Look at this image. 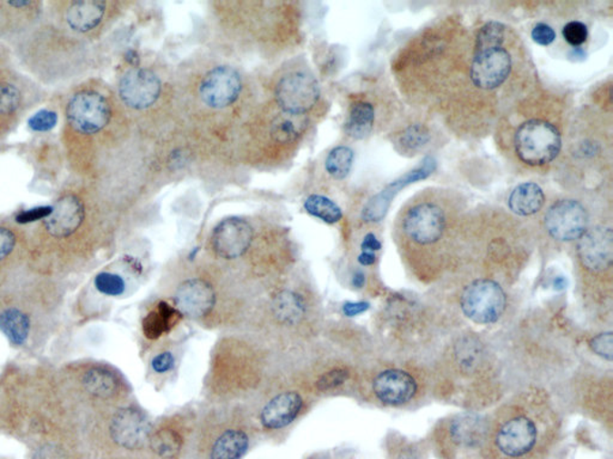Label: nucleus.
I'll return each instance as SVG.
<instances>
[{"mask_svg": "<svg viewBox=\"0 0 613 459\" xmlns=\"http://www.w3.org/2000/svg\"><path fill=\"white\" fill-rule=\"evenodd\" d=\"M454 354L460 370L465 374H472L482 363L483 346L476 337L465 336L456 344Z\"/></svg>", "mask_w": 613, "mask_h": 459, "instance_id": "30", "label": "nucleus"}, {"mask_svg": "<svg viewBox=\"0 0 613 459\" xmlns=\"http://www.w3.org/2000/svg\"><path fill=\"white\" fill-rule=\"evenodd\" d=\"M589 347L598 356L612 362L613 358V335L611 332L599 334L589 341Z\"/></svg>", "mask_w": 613, "mask_h": 459, "instance_id": "39", "label": "nucleus"}, {"mask_svg": "<svg viewBox=\"0 0 613 459\" xmlns=\"http://www.w3.org/2000/svg\"><path fill=\"white\" fill-rule=\"evenodd\" d=\"M216 294L213 286L206 280L189 279L177 287L176 309L183 316L200 318L214 309Z\"/></svg>", "mask_w": 613, "mask_h": 459, "instance_id": "20", "label": "nucleus"}, {"mask_svg": "<svg viewBox=\"0 0 613 459\" xmlns=\"http://www.w3.org/2000/svg\"><path fill=\"white\" fill-rule=\"evenodd\" d=\"M416 379L407 371L391 369L378 374L373 382L377 400L387 405H401L410 402L417 393Z\"/></svg>", "mask_w": 613, "mask_h": 459, "instance_id": "18", "label": "nucleus"}, {"mask_svg": "<svg viewBox=\"0 0 613 459\" xmlns=\"http://www.w3.org/2000/svg\"><path fill=\"white\" fill-rule=\"evenodd\" d=\"M578 256L590 273H604L612 267L613 234L610 226L598 225L578 240Z\"/></svg>", "mask_w": 613, "mask_h": 459, "instance_id": "15", "label": "nucleus"}, {"mask_svg": "<svg viewBox=\"0 0 613 459\" xmlns=\"http://www.w3.org/2000/svg\"><path fill=\"white\" fill-rule=\"evenodd\" d=\"M119 11V4L107 0H48L45 14L70 32L100 43Z\"/></svg>", "mask_w": 613, "mask_h": 459, "instance_id": "5", "label": "nucleus"}, {"mask_svg": "<svg viewBox=\"0 0 613 459\" xmlns=\"http://www.w3.org/2000/svg\"><path fill=\"white\" fill-rule=\"evenodd\" d=\"M460 306L467 317L475 324H493L505 313L507 295L493 280H475L464 288Z\"/></svg>", "mask_w": 613, "mask_h": 459, "instance_id": "9", "label": "nucleus"}, {"mask_svg": "<svg viewBox=\"0 0 613 459\" xmlns=\"http://www.w3.org/2000/svg\"><path fill=\"white\" fill-rule=\"evenodd\" d=\"M10 48L22 70L48 91L88 81L98 63V43L70 32L46 14Z\"/></svg>", "mask_w": 613, "mask_h": 459, "instance_id": "1", "label": "nucleus"}, {"mask_svg": "<svg viewBox=\"0 0 613 459\" xmlns=\"http://www.w3.org/2000/svg\"><path fill=\"white\" fill-rule=\"evenodd\" d=\"M83 385L94 396L109 398L115 396L118 390V381L111 372L95 367L83 375Z\"/></svg>", "mask_w": 613, "mask_h": 459, "instance_id": "29", "label": "nucleus"}, {"mask_svg": "<svg viewBox=\"0 0 613 459\" xmlns=\"http://www.w3.org/2000/svg\"><path fill=\"white\" fill-rule=\"evenodd\" d=\"M34 459H62V457H60L58 451L46 447V449H43L40 453H37Z\"/></svg>", "mask_w": 613, "mask_h": 459, "instance_id": "45", "label": "nucleus"}, {"mask_svg": "<svg viewBox=\"0 0 613 459\" xmlns=\"http://www.w3.org/2000/svg\"><path fill=\"white\" fill-rule=\"evenodd\" d=\"M297 116L284 115L278 117L272 125L271 135L275 142L279 144H290L296 142L301 135V123L296 121Z\"/></svg>", "mask_w": 613, "mask_h": 459, "instance_id": "34", "label": "nucleus"}, {"mask_svg": "<svg viewBox=\"0 0 613 459\" xmlns=\"http://www.w3.org/2000/svg\"><path fill=\"white\" fill-rule=\"evenodd\" d=\"M44 0H0V43L10 45L37 25L45 14Z\"/></svg>", "mask_w": 613, "mask_h": 459, "instance_id": "13", "label": "nucleus"}, {"mask_svg": "<svg viewBox=\"0 0 613 459\" xmlns=\"http://www.w3.org/2000/svg\"><path fill=\"white\" fill-rule=\"evenodd\" d=\"M242 91V79L229 66H217L207 72L199 86L200 98L207 107L225 109L236 104Z\"/></svg>", "mask_w": 613, "mask_h": 459, "instance_id": "14", "label": "nucleus"}, {"mask_svg": "<svg viewBox=\"0 0 613 459\" xmlns=\"http://www.w3.org/2000/svg\"><path fill=\"white\" fill-rule=\"evenodd\" d=\"M347 378H349V372L347 370H331L320 375L319 379H317V386L321 392H328V390H333L343 385L347 381Z\"/></svg>", "mask_w": 613, "mask_h": 459, "instance_id": "38", "label": "nucleus"}, {"mask_svg": "<svg viewBox=\"0 0 613 459\" xmlns=\"http://www.w3.org/2000/svg\"><path fill=\"white\" fill-rule=\"evenodd\" d=\"M369 303L367 302L347 303L343 306V313L347 317H355L357 314L366 313L369 309Z\"/></svg>", "mask_w": 613, "mask_h": 459, "instance_id": "42", "label": "nucleus"}, {"mask_svg": "<svg viewBox=\"0 0 613 459\" xmlns=\"http://www.w3.org/2000/svg\"><path fill=\"white\" fill-rule=\"evenodd\" d=\"M441 193H423L401 212V231L416 245L437 244L448 227V207Z\"/></svg>", "mask_w": 613, "mask_h": 459, "instance_id": "7", "label": "nucleus"}, {"mask_svg": "<svg viewBox=\"0 0 613 459\" xmlns=\"http://www.w3.org/2000/svg\"><path fill=\"white\" fill-rule=\"evenodd\" d=\"M563 37L573 47H580L588 39V28L585 23L571 21L563 28Z\"/></svg>", "mask_w": 613, "mask_h": 459, "instance_id": "37", "label": "nucleus"}, {"mask_svg": "<svg viewBox=\"0 0 613 459\" xmlns=\"http://www.w3.org/2000/svg\"><path fill=\"white\" fill-rule=\"evenodd\" d=\"M545 201L547 197L539 185L535 182H525L517 185L510 193L508 206L513 214L520 217H529L542 211Z\"/></svg>", "mask_w": 613, "mask_h": 459, "instance_id": "22", "label": "nucleus"}, {"mask_svg": "<svg viewBox=\"0 0 613 459\" xmlns=\"http://www.w3.org/2000/svg\"><path fill=\"white\" fill-rule=\"evenodd\" d=\"M532 39L540 45H550L556 40V32L545 23H537L532 29Z\"/></svg>", "mask_w": 613, "mask_h": 459, "instance_id": "40", "label": "nucleus"}, {"mask_svg": "<svg viewBox=\"0 0 613 459\" xmlns=\"http://www.w3.org/2000/svg\"><path fill=\"white\" fill-rule=\"evenodd\" d=\"M304 405L301 394L295 392H286L272 398L260 414L261 424L267 430H281L289 426Z\"/></svg>", "mask_w": 613, "mask_h": 459, "instance_id": "21", "label": "nucleus"}, {"mask_svg": "<svg viewBox=\"0 0 613 459\" xmlns=\"http://www.w3.org/2000/svg\"><path fill=\"white\" fill-rule=\"evenodd\" d=\"M151 449L162 458H174L179 454L183 446V438L176 431L161 430L150 438Z\"/></svg>", "mask_w": 613, "mask_h": 459, "instance_id": "33", "label": "nucleus"}, {"mask_svg": "<svg viewBox=\"0 0 613 459\" xmlns=\"http://www.w3.org/2000/svg\"><path fill=\"white\" fill-rule=\"evenodd\" d=\"M162 90L158 75L149 68L132 66L125 71L116 85L121 105L141 112L156 104Z\"/></svg>", "mask_w": 613, "mask_h": 459, "instance_id": "12", "label": "nucleus"}, {"mask_svg": "<svg viewBox=\"0 0 613 459\" xmlns=\"http://www.w3.org/2000/svg\"><path fill=\"white\" fill-rule=\"evenodd\" d=\"M20 236L13 227L0 224V261L7 259L18 249Z\"/></svg>", "mask_w": 613, "mask_h": 459, "instance_id": "36", "label": "nucleus"}, {"mask_svg": "<svg viewBox=\"0 0 613 459\" xmlns=\"http://www.w3.org/2000/svg\"><path fill=\"white\" fill-rule=\"evenodd\" d=\"M376 120L377 112L373 104L368 101H357L351 105L344 128L351 138L365 139L373 132Z\"/></svg>", "mask_w": 613, "mask_h": 459, "instance_id": "24", "label": "nucleus"}, {"mask_svg": "<svg viewBox=\"0 0 613 459\" xmlns=\"http://www.w3.org/2000/svg\"><path fill=\"white\" fill-rule=\"evenodd\" d=\"M562 145L558 125L544 115L528 117L513 135V150L518 161L531 169L551 165L561 154Z\"/></svg>", "mask_w": 613, "mask_h": 459, "instance_id": "6", "label": "nucleus"}, {"mask_svg": "<svg viewBox=\"0 0 613 459\" xmlns=\"http://www.w3.org/2000/svg\"><path fill=\"white\" fill-rule=\"evenodd\" d=\"M95 287L102 294L119 297L124 294L126 284L120 275L115 273L102 272L95 278Z\"/></svg>", "mask_w": 613, "mask_h": 459, "instance_id": "35", "label": "nucleus"}, {"mask_svg": "<svg viewBox=\"0 0 613 459\" xmlns=\"http://www.w3.org/2000/svg\"><path fill=\"white\" fill-rule=\"evenodd\" d=\"M357 261L362 265H373L377 263V254L362 252L359 254Z\"/></svg>", "mask_w": 613, "mask_h": 459, "instance_id": "44", "label": "nucleus"}, {"mask_svg": "<svg viewBox=\"0 0 613 459\" xmlns=\"http://www.w3.org/2000/svg\"><path fill=\"white\" fill-rule=\"evenodd\" d=\"M508 26L490 21L477 30L468 77L478 93L494 94L512 77L514 55L508 48Z\"/></svg>", "mask_w": 613, "mask_h": 459, "instance_id": "2", "label": "nucleus"}, {"mask_svg": "<svg viewBox=\"0 0 613 459\" xmlns=\"http://www.w3.org/2000/svg\"><path fill=\"white\" fill-rule=\"evenodd\" d=\"M433 133L425 124H412L396 135V147L401 155H416L430 145Z\"/></svg>", "mask_w": 613, "mask_h": 459, "instance_id": "26", "label": "nucleus"}, {"mask_svg": "<svg viewBox=\"0 0 613 459\" xmlns=\"http://www.w3.org/2000/svg\"><path fill=\"white\" fill-rule=\"evenodd\" d=\"M0 330L11 344L21 346L28 339L30 321L24 311L6 309L0 314Z\"/></svg>", "mask_w": 613, "mask_h": 459, "instance_id": "28", "label": "nucleus"}, {"mask_svg": "<svg viewBox=\"0 0 613 459\" xmlns=\"http://www.w3.org/2000/svg\"><path fill=\"white\" fill-rule=\"evenodd\" d=\"M435 169H437V162H435L434 158L427 157L421 166L411 170V172L405 174L404 176L399 177L398 180L392 182L384 191L377 193L376 196H373L367 203L362 211L363 220L370 223L380 222L385 217V215L387 214L389 205H391L395 196L398 195L400 189L407 187L408 185L415 184V182L426 180L427 176L433 174Z\"/></svg>", "mask_w": 613, "mask_h": 459, "instance_id": "17", "label": "nucleus"}, {"mask_svg": "<svg viewBox=\"0 0 613 459\" xmlns=\"http://www.w3.org/2000/svg\"><path fill=\"white\" fill-rule=\"evenodd\" d=\"M320 96L317 79L302 71L284 75L275 89L278 107L291 116L298 117L310 112L319 102Z\"/></svg>", "mask_w": 613, "mask_h": 459, "instance_id": "11", "label": "nucleus"}, {"mask_svg": "<svg viewBox=\"0 0 613 459\" xmlns=\"http://www.w3.org/2000/svg\"><path fill=\"white\" fill-rule=\"evenodd\" d=\"M181 314L168 303L160 302L153 311L146 314L143 321L144 335L150 340H156L176 327L180 321Z\"/></svg>", "mask_w": 613, "mask_h": 459, "instance_id": "23", "label": "nucleus"}, {"mask_svg": "<svg viewBox=\"0 0 613 459\" xmlns=\"http://www.w3.org/2000/svg\"><path fill=\"white\" fill-rule=\"evenodd\" d=\"M381 242L377 240V237L373 233L367 234L361 243L362 252L367 253H377L381 249Z\"/></svg>", "mask_w": 613, "mask_h": 459, "instance_id": "43", "label": "nucleus"}, {"mask_svg": "<svg viewBox=\"0 0 613 459\" xmlns=\"http://www.w3.org/2000/svg\"><path fill=\"white\" fill-rule=\"evenodd\" d=\"M566 286L567 280L563 278V276H558V278L555 280V287L558 288V290H563Z\"/></svg>", "mask_w": 613, "mask_h": 459, "instance_id": "47", "label": "nucleus"}, {"mask_svg": "<svg viewBox=\"0 0 613 459\" xmlns=\"http://www.w3.org/2000/svg\"><path fill=\"white\" fill-rule=\"evenodd\" d=\"M355 154L349 146H337L327 155L325 169L336 180H344L353 169Z\"/></svg>", "mask_w": 613, "mask_h": 459, "instance_id": "32", "label": "nucleus"}, {"mask_svg": "<svg viewBox=\"0 0 613 459\" xmlns=\"http://www.w3.org/2000/svg\"><path fill=\"white\" fill-rule=\"evenodd\" d=\"M306 305L301 294L294 291H282L272 301V313L279 324L293 325L305 317Z\"/></svg>", "mask_w": 613, "mask_h": 459, "instance_id": "25", "label": "nucleus"}, {"mask_svg": "<svg viewBox=\"0 0 613 459\" xmlns=\"http://www.w3.org/2000/svg\"><path fill=\"white\" fill-rule=\"evenodd\" d=\"M306 214L327 224H337L343 218L342 208L327 196L313 195L306 197L304 205Z\"/></svg>", "mask_w": 613, "mask_h": 459, "instance_id": "31", "label": "nucleus"}, {"mask_svg": "<svg viewBox=\"0 0 613 459\" xmlns=\"http://www.w3.org/2000/svg\"><path fill=\"white\" fill-rule=\"evenodd\" d=\"M489 424L482 416L464 414L454 417L437 437L441 459H479L487 456Z\"/></svg>", "mask_w": 613, "mask_h": 459, "instance_id": "8", "label": "nucleus"}, {"mask_svg": "<svg viewBox=\"0 0 613 459\" xmlns=\"http://www.w3.org/2000/svg\"><path fill=\"white\" fill-rule=\"evenodd\" d=\"M588 225V208L581 201L571 197L556 200L545 212V230L555 241H578L589 229Z\"/></svg>", "mask_w": 613, "mask_h": 459, "instance_id": "10", "label": "nucleus"}, {"mask_svg": "<svg viewBox=\"0 0 613 459\" xmlns=\"http://www.w3.org/2000/svg\"><path fill=\"white\" fill-rule=\"evenodd\" d=\"M255 238V230L247 220L228 218L215 227L211 243L215 253L226 260H236L244 255Z\"/></svg>", "mask_w": 613, "mask_h": 459, "instance_id": "16", "label": "nucleus"}, {"mask_svg": "<svg viewBox=\"0 0 613 459\" xmlns=\"http://www.w3.org/2000/svg\"><path fill=\"white\" fill-rule=\"evenodd\" d=\"M149 421L137 409H120L113 416L111 424L112 438L125 449H139L149 439Z\"/></svg>", "mask_w": 613, "mask_h": 459, "instance_id": "19", "label": "nucleus"}, {"mask_svg": "<svg viewBox=\"0 0 613 459\" xmlns=\"http://www.w3.org/2000/svg\"><path fill=\"white\" fill-rule=\"evenodd\" d=\"M366 284L365 273L357 271L353 276V284L356 288H362Z\"/></svg>", "mask_w": 613, "mask_h": 459, "instance_id": "46", "label": "nucleus"}, {"mask_svg": "<svg viewBox=\"0 0 613 459\" xmlns=\"http://www.w3.org/2000/svg\"><path fill=\"white\" fill-rule=\"evenodd\" d=\"M48 96L49 91L18 65L9 45L0 43V142L13 135Z\"/></svg>", "mask_w": 613, "mask_h": 459, "instance_id": "3", "label": "nucleus"}, {"mask_svg": "<svg viewBox=\"0 0 613 459\" xmlns=\"http://www.w3.org/2000/svg\"><path fill=\"white\" fill-rule=\"evenodd\" d=\"M552 439L532 417L510 415L489 432L487 456L490 459H545Z\"/></svg>", "mask_w": 613, "mask_h": 459, "instance_id": "4", "label": "nucleus"}, {"mask_svg": "<svg viewBox=\"0 0 613 459\" xmlns=\"http://www.w3.org/2000/svg\"><path fill=\"white\" fill-rule=\"evenodd\" d=\"M174 365H176V358L169 352L161 353V354L155 356L153 362H151V367L156 374H166V372L172 370Z\"/></svg>", "mask_w": 613, "mask_h": 459, "instance_id": "41", "label": "nucleus"}, {"mask_svg": "<svg viewBox=\"0 0 613 459\" xmlns=\"http://www.w3.org/2000/svg\"><path fill=\"white\" fill-rule=\"evenodd\" d=\"M247 434L240 430L225 432L216 440L210 459H241L248 449Z\"/></svg>", "mask_w": 613, "mask_h": 459, "instance_id": "27", "label": "nucleus"}]
</instances>
